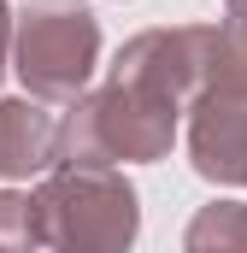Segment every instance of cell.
I'll return each instance as SVG.
<instances>
[{
    "instance_id": "6da1fadb",
    "label": "cell",
    "mask_w": 247,
    "mask_h": 253,
    "mask_svg": "<svg viewBox=\"0 0 247 253\" xmlns=\"http://www.w3.org/2000/svg\"><path fill=\"white\" fill-rule=\"evenodd\" d=\"M171 141H177V106L129 83H106L65 106L59 165H88V171H112L118 159L147 165V159H165Z\"/></svg>"
},
{
    "instance_id": "7a4b0ae2",
    "label": "cell",
    "mask_w": 247,
    "mask_h": 253,
    "mask_svg": "<svg viewBox=\"0 0 247 253\" xmlns=\"http://www.w3.org/2000/svg\"><path fill=\"white\" fill-rule=\"evenodd\" d=\"M41 248L47 253H129L141 230L135 189L118 171H88V165H59L41 189Z\"/></svg>"
},
{
    "instance_id": "3957f363",
    "label": "cell",
    "mask_w": 247,
    "mask_h": 253,
    "mask_svg": "<svg viewBox=\"0 0 247 253\" xmlns=\"http://www.w3.org/2000/svg\"><path fill=\"white\" fill-rule=\"evenodd\" d=\"M100 65V24L82 0H30L18 12V42H12V71L36 100H82L88 77Z\"/></svg>"
},
{
    "instance_id": "277c9868",
    "label": "cell",
    "mask_w": 247,
    "mask_h": 253,
    "mask_svg": "<svg viewBox=\"0 0 247 253\" xmlns=\"http://www.w3.org/2000/svg\"><path fill=\"white\" fill-rule=\"evenodd\" d=\"M218 77V24H171L141 30L112 59V83H129L141 94H159L165 106L188 112Z\"/></svg>"
},
{
    "instance_id": "5b68a950",
    "label": "cell",
    "mask_w": 247,
    "mask_h": 253,
    "mask_svg": "<svg viewBox=\"0 0 247 253\" xmlns=\"http://www.w3.org/2000/svg\"><path fill=\"white\" fill-rule=\"evenodd\" d=\"M188 159L206 183H247V94L206 88L188 106Z\"/></svg>"
},
{
    "instance_id": "8992f818",
    "label": "cell",
    "mask_w": 247,
    "mask_h": 253,
    "mask_svg": "<svg viewBox=\"0 0 247 253\" xmlns=\"http://www.w3.org/2000/svg\"><path fill=\"white\" fill-rule=\"evenodd\" d=\"M59 124L47 100L24 94V100H0V177H41L59 165Z\"/></svg>"
},
{
    "instance_id": "52a82bcc",
    "label": "cell",
    "mask_w": 247,
    "mask_h": 253,
    "mask_svg": "<svg viewBox=\"0 0 247 253\" xmlns=\"http://www.w3.org/2000/svg\"><path fill=\"white\" fill-rule=\"evenodd\" d=\"M183 253H247V206L242 200L200 206L183 236Z\"/></svg>"
},
{
    "instance_id": "ba28073f",
    "label": "cell",
    "mask_w": 247,
    "mask_h": 253,
    "mask_svg": "<svg viewBox=\"0 0 247 253\" xmlns=\"http://www.w3.org/2000/svg\"><path fill=\"white\" fill-rule=\"evenodd\" d=\"M41 248V206L36 194L0 189V253H36Z\"/></svg>"
},
{
    "instance_id": "9c48e42d",
    "label": "cell",
    "mask_w": 247,
    "mask_h": 253,
    "mask_svg": "<svg viewBox=\"0 0 247 253\" xmlns=\"http://www.w3.org/2000/svg\"><path fill=\"white\" fill-rule=\"evenodd\" d=\"M212 88L247 94V18H236V12L218 24V77H212Z\"/></svg>"
},
{
    "instance_id": "30bf717a",
    "label": "cell",
    "mask_w": 247,
    "mask_h": 253,
    "mask_svg": "<svg viewBox=\"0 0 247 253\" xmlns=\"http://www.w3.org/2000/svg\"><path fill=\"white\" fill-rule=\"evenodd\" d=\"M12 42H18V18H12L6 0H0V77H6V65H12Z\"/></svg>"
},
{
    "instance_id": "8fae6325",
    "label": "cell",
    "mask_w": 247,
    "mask_h": 253,
    "mask_svg": "<svg viewBox=\"0 0 247 253\" xmlns=\"http://www.w3.org/2000/svg\"><path fill=\"white\" fill-rule=\"evenodd\" d=\"M224 6H230V12H236V18H247V0H224Z\"/></svg>"
}]
</instances>
